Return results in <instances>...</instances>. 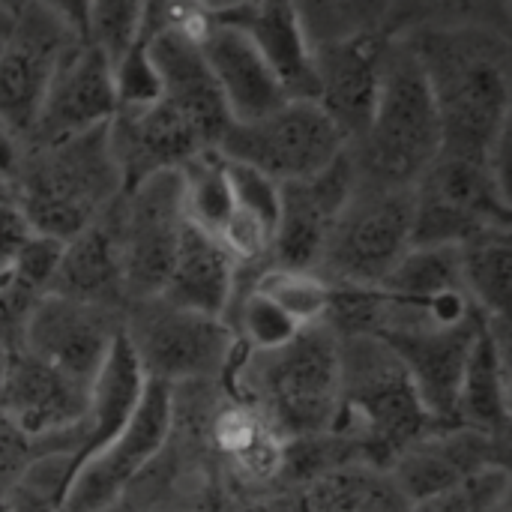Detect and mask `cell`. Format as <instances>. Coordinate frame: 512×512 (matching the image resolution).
<instances>
[{"label":"cell","mask_w":512,"mask_h":512,"mask_svg":"<svg viewBox=\"0 0 512 512\" xmlns=\"http://www.w3.org/2000/svg\"><path fill=\"white\" fill-rule=\"evenodd\" d=\"M21 153H24V141L15 138V135L0 123V195H6V198H9L12 177H15L18 162H21Z\"/></svg>","instance_id":"cell-42"},{"label":"cell","mask_w":512,"mask_h":512,"mask_svg":"<svg viewBox=\"0 0 512 512\" xmlns=\"http://www.w3.org/2000/svg\"><path fill=\"white\" fill-rule=\"evenodd\" d=\"M201 54L234 123L258 120L288 102L276 72L237 24L216 18L201 42Z\"/></svg>","instance_id":"cell-22"},{"label":"cell","mask_w":512,"mask_h":512,"mask_svg":"<svg viewBox=\"0 0 512 512\" xmlns=\"http://www.w3.org/2000/svg\"><path fill=\"white\" fill-rule=\"evenodd\" d=\"M12 18H15V15H9V12L0 6V45L6 42V36H9V30H12Z\"/></svg>","instance_id":"cell-44"},{"label":"cell","mask_w":512,"mask_h":512,"mask_svg":"<svg viewBox=\"0 0 512 512\" xmlns=\"http://www.w3.org/2000/svg\"><path fill=\"white\" fill-rule=\"evenodd\" d=\"M225 384L285 441L327 432L339 399V336L327 324H312L279 348H240Z\"/></svg>","instance_id":"cell-4"},{"label":"cell","mask_w":512,"mask_h":512,"mask_svg":"<svg viewBox=\"0 0 512 512\" xmlns=\"http://www.w3.org/2000/svg\"><path fill=\"white\" fill-rule=\"evenodd\" d=\"M108 144L123 177V189L150 174L174 171L204 150H213L201 132L162 96L135 111H117L108 123Z\"/></svg>","instance_id":"cell-21"},{"label":"cell","mask_w":512,"mask_h":512,"mask_svg":"<svg viewBox=\"0 0 512 512\" xmlns=\"http://www.w3.org/2000/svg\"><path fill=\"white\" fill-rule=\"evenodd\" d=\"M123 327V312L42 294L27 315L21 351L78 384H93Z\"/></svg>","instance_id":"cell-13"},{"label":"cell","mask_w":512,"mask_h":512,"mask_svg":"<svg viewBox=\"0 0 512 512\" xmlns=\"http://www.w3.org/2000/svg\"><path fill=\"white\" fill-rule=\"evenodd\" d=\"M456 423L483 435L510 441L512 426V372H510V318H486L456 399Z\"/></svg>","instance_id":"cell-23"},{"label":"cell","mask_w":512,"mask_h":512,"mask_svg":"<svg viewBox=\"0 0 512 512\" xmlns=\"http://www.w3.org/2000/svg\"><path fill=\"white\" fill-rule=\"evenodd\" d=\"M219 21L237 24L276 72L288 99H315L312 42L303 30L294 0H255Z\"/></svg>","instance_id":"cell-27"},{"label":"cell","mask_w":512,"mask_h":512,"mask_svg":"<svg viewBox=\"0 0 512 512\" xmlns=\"http://www.w3.org/2000/svg\"><path fill=\"white\" fill-rule=\"evenodd\" d=\"M429 429L435 423L393 348L378 336H339V399L330 432L357 462L390 471Z\"/></svg>","instance_id":"cell-2"},{"label":"cell","mask_w":512,"mask_h":512,"mask_svg":"<svg viewBox=\"0 0 512 512\" xmlns=\"http://www.w3.org/2000/svg\"><path fill=\"white\" fill-rule=\"evenodd\" d=\"M204 438L222 480L234 495L264 501L279 489L288 441L258 408L234 396L228 384L207 417Z\"/></svg>","instance_id":"cell-14"},{"label":"cell","mask_w":512,"mask_h":512,"mask_svg":"<svg viewBox=\"0 0 512 512\" xmlns=\"http://www.w3.org/2000/svg\"><path fill=\"white\" fill-rule=\"evenodd\" d=\"M114 93L117 111L147 108L162 96V81L144 42H132L129 51L114 63Z\"/></svg>","instance_id":"cell-38"},{"label":"cell","mask_w":512,"mask_h":512,"mask_svg":"<svg viewBox=\"0 0 512 512\" xmlns=\"http://www.w3.org/2000/svg\"><path fill=\"white\" fill-rule=\"evenodd\" d=\"M261 512H411V504L390 471L354 462L276 489Z\"/></svg>","instance_id":"cell-24"},{"label":"cell","mask_w":512,"mask_h":512,"mask_svg":"<svg viewBox=\"0 0 512 512\" xmlns=\"http://www.w3.org/2000/svg\"><path fill=\"white\" fill-rule=\"evenodd\" d=\"M123 192L108 126L60 144H24L9 201L30 234L66 243L96 225Z\"/></svg>","instance_id":"cell-3"},{"label":"cell","mask_w":512,"mask_h":512,"mask_svg":"<svg viewBox=\"0 0 512 512\" xmlns=\"http://www.w3.org/2000/svg\"><path fill=\"white\" fill-rule=\"evenodd\" d=\"M237 270V261L228 255L219 237L186 219L171 270L156 297L189 312L225 318L237 291Z\"/></svg>","instance_id":"cell-25"},{"label":"cell","mask_w":512,"mask_h":512,"mask_svg":"<svg viewBox=\"0 0 512 512\" xmlns=\"http://www.w3.org/2000/svg\"><path fill=\"white\" fill-rule=\"evenodd\" d=\"M144 375L126 345L123 336L111 345L99 375L90 384V402H87V417H84V447L78 456V465L96 453L102 444H108L132 417L138 408V399L144 393Z\"/></svg>","instance_id":"cell-29"},{"label":"cell","mask_w":512,"mask_h":512,"mask_svg":"<svg viewBox=\"0 0 512 512\" xmlns=\"http://www.w3.org/2000/svg\"><path fill=\"white\" fill-rule=\"evenodd\" d=\"M249 288L264 294L270 303H276L300 327L324 324V315L330 306V291H333L312 270H285V267H273V264L255 270L249 279Z\"/></svg>","instance_id":"cell-33"},{"label":"cell","mask_w":512,"mask_h":512,"mask_svg":"<svg viewBox=\"0 0 512 512\" xmlns=\"http://www.w3.org/2000/svg\"><path fill=\"white\" fill-rule=\"evenodd\" d=\"M126 339L144 381L165 387L225 381L240 342L225 318L171 306L162 297L135 300L123 309Z\"/></svg>","instance_id":"cell-6"},{"label":"cell","mask_w":512,"mask_h":512,"mask_svg":"<svg viewBox=\"0 0 512 512\" xmlns=\"http://www.w3.org/2000/svg\"><path fill=\"white\" fill-rule=\"evenodd\" d=\"M357 177L384 186H414L441 153V120L429 81L408 51L390 36L372 120L348 144Z\"/></svg>","instance_id":"cell-5"},{"label":"cell","mask_w":512,"mask_h":512,"mask_svg":"<svg viewBox=\"0 0 512 512\" xmlns=\"http://www.w3.org/2000/svg\"><path fill=\"white\" fill-rule=\"evenodd\" d=\"M87 402V384L66 378L21 348L9 354L0 378V414H6L27 438H33L42 456L66 453L78 468Z\"/></svg>","instance_id":"cell-12"},{"label":"cell","mask_w":512,"mask_h":512,"mask_svg":"<svg viewBox=\"0 0 512 512\" xmlns=\"http://www.w3.org/2000/svg\"><path fill=\"white\" fill-rule=\"evenodd\" d=\"M387 45L390 36L384 30L312 45L315 102L348 144H354L372 120Z\"/></svg>","instance_id":"cell-18"},{"label":"cell","mask_w":512,"mask_h":512,"mask_svg":"<svg viewBox=\"0 0 512 512\" xmlns=\"http://www.w3.org/2000/svg\"><path fill=\"white\" fill-rule=\"evenodd\" d=\"M459 249L462 285L474 309L486 318H507L512 285V228H489Z\"/></svg>","instance_id":"cell-30"},{"label":"cell","mask_w":512,"mask_h":512,"mask_svg":"<svg viewBox=\"0 0 512 512\" xmlns=\"http://www.w3.org/2000/svg\"><path fill=\"white\" fill-rule=\"evenodd\" d=\"M117 114L114 63L93 42H75L57 63L27 144H60L108 126Z\"/></svg>","instance_id":"cell-17"},{"label":"cell","mask_w":512,"mask_h":512,"mask_svg":"<svg viewBox=\"0 0 512 512\" xmlns=\"http://www.w3.org/2000/svg\"><path fill=\"white\" fill-rule=\"evenodd\" d=\"M207 12H213L216 18H225V15H231V12H240V9H246V6H252L255 0H198Z\"/></svg>","instance_id":"cell-43"},{"label":"cell","mask_w":512,"mask_h":512,"mask_svg":"<svg viewBox=\"0 0 512 512\" xmlns=\"http://www.w3.org/2000/svg\"><path fill=\"white\" fill-rule=\"evenodd\" d=\"M171 435V387L147 381L129 423L72 474L60 512H111Z\"/></svg>","instance_id":"cell-11"},{"label":"cell","mask_w":512,"mask_h":512,"mask_svg":"<svg viewBox=\"0 0 512 512\" xmlns=\"http://www.w3.org/2000/svg\"><path fill=\"white\" fill-rule=\"evenodd\" d=\"M105 219L114 234L126 300L135 303L156 297L186 225L180 171H159L123 189Z\"/></svg>","instance_id":"cell-9"},{"label":"cell","mask_w":512,"mask_h":512,"mask_svg":"<svg viewBox=\"0 0 512 512\" xmlns=\"http://www.w3.org/2000/svg\"><path fill=\"white\" fill-rule=\"evenodd\" d=\"M354 186L357 168L348 147L315 177L279 183V213L270 243V264L315 273L327 234L339 210L351 198Z\"/></svg>","instance_id":"cell-16"},{"label":"cell","mask_w":512,"mask_h":512,"mask_svg":"<svg viewBox=\"0 0 512 512\" xmlns=\"http://www.w3.org/2000/svg\"><path fill=\"white\" fill-rule=\"evenodd\" d=\"M84 42L54 15L30 3L12 18V30L0 45V123L27 144L36 111L60 57Z\"/></svg>","instance_id":"cell-15"},{"label":"cell","mask_w":512,"mask_h":512,"mask_svg":"<svg viewBox=\"0 0 512 512\" xmlns=\"http://www.w3.org/2000/svg\"><path fill=\"white\" fill-rule=\"evenodd\" d=\"M30 3H33V0H0V6H3L9 15H18V12H21V9H27Z\"/></svg>","instance_id":"cell-45"},{"label":"cell","mask_w":512,"mask_h":512,"mask_svg":"<svg viewBox=\"0 0 512 512\" xmlns=\"http://www.w3.org/2000/svg\"><path fill=\"white\" fill-rule=\"evenodd\" d=\"M492 465H510V441L453 423L417 438L390 465V477L414 507Z\"/></svg>","instance_id":"cell-19"},{"label":"cell","mask_w":512,"mask_h":512,"mask_svg":"<svg viewBox=\"0 0 512 512\" xmlns=\"http://www.w3.org/2000/svg\"><path fill=\"white\" fill-rule=\"evenodd\" d=\"M510 489V465H492L447 492L414 504L411 512H492L501 504H510Z\"/></svg>","instance_id":"cell-35"},{"label":"cell","mask_w":512,"mask_h":512,"mask_svg":"<svg viewBox=\"0 0 512 512\" xmlns=\"http://www.w3.org/2000/svg\"><path fill=\"white\" fill-rule=\"evenodd\" d=\"M417 57L441 120V153L504 162L510 138V33L420 27L396 36Z\"/></svg>","instance_id":"cell-1"},{"label":"cell","mask_w":512,"mask_h":512,"mask_svg":"<svg viewBox=\"0 0 512 512\" xmlns=\"http://www.w3.org/2000/svg\"><path fill=\"white\" fill-rule=\"evenodd\" d=\"M213 24H216V15L207 12L198 0H147L141 21H138L135 42L177 36V39H189L201 45Z\"/></svg>","instance_id":"cell-36"},{"label":"cell","mask_w":512,"mask_h":512,"mask_svg":"<svg viewBox=\"0 0 512 512\" xmlns=\"http://www.w3.org/2000/svg\"><path fill=\"white\" fill-rule=\"evenodd\" d=\"M153 66L162 81V99L174 105L198 132L201 138L216 150L231 117L222 102V93L204 63L201 45L177 36H162L153 42H144Z\"/></svg>","instance_id":"cell-26"},{"label":"cell","mask_w":512,"mask_h":512,"mask_svg":"<svg viewBox=\"0 0 512 512\" xmlns=\"http://www.w3.org/2000/svg\"><path fill=\"white\" fill-rule=\"evenodd\" d=\"M312 45L384 30L390 0H294Z\"/></svg>","instance_id":"cell-34"},{"label":"cell","mask_w":512,"mask_h":512,"mask_svg":"<svg viewBox=\"0 0 512 512\" xmlns=\"http://www.w3.org/2000/svg\"><path fill=\"white\" fill-rule=\"evenodd\" d=\"M39 444L27 438L6 414H0V504L21 483L27 468L39 459Z\"/></svg>","instance_id":"cell-39"},{"label":"cell","mask_w":512,"mask_h":512,"mask_svg":"<svg viewBox=\"0 0 512 512\" xmlns=\"http://www.w3.org/2000/svg\"><path fill=\"white\" fill-rule=\"evenodd\" d=\"M183 180V210L186 219L213 237L231 213V186L225 174V159L219 150H204L177 168Z\"/></svg>","instance_id":"cell-32"},{"label":"cell","mask_w":512,"mask_h":512,"mask_svg":"<svg viewBox=\"0 0 512 512\" xmlns=\"http://www.w3.org/2000/svg\"><path fill=\"white\" fill-rule=\"evenodd\" d=\"M414 234V186L357 177L339 210L315 273L333 288H378L408 255Z\"/></svg>","instance_id":"cell-7"},{"label":"cell","mask_w":512,"mask_h":512,"mask_svg":"<svg viewBox=\"0 0 512 512\" xmlns=\"http://www.w3.org/2000/svg\"><path fill=\"white\" fill-rule=\"evenodd\" d=\"M420 27H492L510 33V0H390L387 36Z\"/></svg>","instance_id":"cell-31"},{"label":"cell","mask_w":512,"mask_h":512,"mask_svg":"<svg viewBox=\"0 0 512 512\" xmlns=\"http://www.w3.org/2000/svg\"><path fill=\"white\" fill-rule=\"evenodd\" d=\"M48 15H54L69 33L87 42V0H33Z\"/></svg>","instance_id":"cell-41"},{"label":"cell","mask_w":512,"mask_h":512,"mask_svg":"<svg viewBox=\"0 0 512 512\" xmlns=\"http://www.w3.org/2000/svg\"><path fill=\"white\" fill-rule=\"evenodd\" d=\"M27 237H30V228L24 225L21 213L12 207L6 195H0V276L6 273V267L12 264L15 252L21 249Z\"/></svg>","instance_id":"cell-40"},{"label":"cell","mask_w":512,"mask_h":512,"mask_svg":"<svg viewBox=\"0 0 512 512\" xmlns=\"http://www.w3.org/2000/svg\"><path fill=\"white\" fill-rule=\"evenodd\" d=\"M45 294H60L69 300L105 306L114 312L126 309V288L120 273V258L108 219L84 228L72 240L60 243V255Z\"/></svg>","instance_id":"cell-28"},{"label":"cell","mask_w":512,"mask_h":512,"mask_svg":"<svg viewBox=\"0 0 512 512\" xmlns=\"http://www.w3.org/2000/svg\"><path fill=\"white\" fill-rule=\"evenodd\" d=\"M486 315L462 321L456 327H405L390 330L384 339L402 360L426 414L435 426L456 423V399L471 345L483 327Z\"/></svg>","instance_id":"cell-20"},{"label":"cell","mask_w":512,"mask_h":512,"mask_svg":"<svg viewBox=\"0 0 512 512\" xmlns=\"http://www.w3.org/2000/svg\"><path fill=\"white\" fill-rule=\"evenodd\" d=\"M489 228H512L507 159L480 162L438 153L414 183L411 246H462Z\"/></svg>","instance_id":"cell-8"},{"label":"cell","mask_w":512,"mask_h":512,"mask_svg":"<svg viewBox=\"0 0 512 512\" xmlns=\"http://www.w3.org/2000/svg\"><path fill=\"white\" fill-rule=\"evenodd\" d=\"M345 147L348 141L315 99H288L258 120H231L216 150L231 162L261 171L273 183H291L315 177Z\"/></svg>","instance_id":"cell-10"},{"label":"cell","mask_w":512,"mask_h":512,"mask_svg":"<svg viewBox=\"0 0 512 512\" xmlns=\"http://www.w3.org/2000/svg\"><path fill=\"white\" fill-rule=\"evenodd\" d=\"M144 3L147 0H87V42L117 63L138 36Z\"/></svg>","instance_id":"cell-37"}]
</instances>
